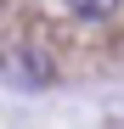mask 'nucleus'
Instances as JSON below:
<instances>
[{
    "instance_id": "2",
    "label": "nucleus",
    "mask_w": 124,
    "mask_h": 129,
    "mask_svg": "<svg viewBox=\"0 0 124 129\" xmlns=\"http://www.w3.org/2000/svg\"><path fill=\"white\" fill-rule=\"evenodd\" d=\"M68 6H73L79 17H113V11H118V0H68Z\"/></svg>"
},
{
    "instance_id": "1",
    "label": "nucleus",
    "mask_w": 124,
    "mask_h": 129,
    "mask_svg": "<svg viewBox=\"0 0 124 129\" xmlns=\"http://www.w3.org/2000/svg\"><path fill=\"white\" fill-rule=\"evenodd\" d=\"M0 79H6L11 90H51L56 84V62H51V51L39 45V39L6 34L0 39Z\"/></svg>"
}]
</instances>
